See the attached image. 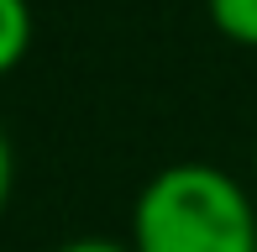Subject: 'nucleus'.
<instances>
[{"instance_id": "423d86ee", "label": "nucleus", "mask_w": 257, "mask_h": 252, "mask_svg": "<svg viewBox=\"0 0 257 252\" xmlns=\"http://www.w3.org/2000/svg\"><path fill=\"white\" fill-rule=\"evenodd\" d=\"M252 189H257V142H252Z\"/></svg>"}, {"instance_id": "f03ea898", "label": "nucleus", "mask_w": 257, "mask_h": 252, "mask_svg": "<svg viewBox=\"0 0 257 252\" xmlns=\"http://www.w3.org/2000/svg\"><path fill=\"white\" fill-rule=\"evenodd\" d=\"M37 37V16H32V0H0V79L16 74L32 53Z\"/></svg>"}, {"instance_id": "7ed1b4c3", "label": "nucleus", "mask_w": 257, "mask_h": 252, "mask_svg": "<svg viewBox=\"0 0 257 252\" xmlns=\"http://www.w3.org/2000/svg\"><path fill=\"white\" fill-rule=\"evenodd\" d=\"M205 16L231 48L257 53V0H205Z\"/></svg>"}, {"instance_id": "39448f33", "label": "nucleus", "mask_w": 257, "mask_h": 252, "mask_svg": "<svg viewBox=\"0 0 257 252\" xmlns=\"http://www.w3.org/2000/svg\"><path fill=\"white\" fill-rule=\"evenodd\" d=\"M53 252H132V242H121V236H68Z\"/></svg>"}, {"instance_id": "f257e3e1", "label": "nucleus", "mask_w": 257, "mask_h": 252, "mask_svg": "<svg viewBox=\"0 0 257 252\" xmlns=\"http://www.w3.org/2000/svg\"><path fill=\"white\" fill-rule=\"evenodd\" d=\"M132 252H257V189L205 158L163 163L132 205Z\"/></svg>"}, {"instance_id": "20e7f679", "label": "nucleus", "mask_w": 257, "mask_h": 252, "mask_svg": "<svg viewBox=\"0 0 257 252\" xmlns=\"http://www.w3.org/2000/svg\"><path fill=\"white\" fill-rule=\"evenodd\" d=\"M11 189H16V147H11L6 126H0V215L11 205Z\"/></svg>"}]
</instances>
